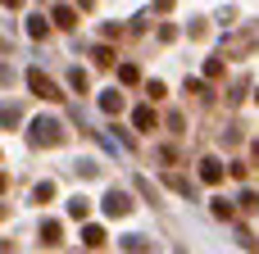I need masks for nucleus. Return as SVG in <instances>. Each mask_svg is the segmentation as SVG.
Segmentation results:
<instances>
[{
  "label": "nucleus",
  "instance_id": "f257e3e1",
  "mask_svg": "<svg viewBox=\"0 0 259 254\" xmlns=\"http://www.w3.org/2000/svg\"><path fill=\"white\" fill-rule=\"evenodd\" d=\"M64 141V127L55 118H36L32 123V145H59Z\"/></svg>",
  "mask_w": 259,
  "mask_h": 254
},
{
  "label": "nucleus",
  "instance_id": "f03ea898",
  "mask_svg": "<svg viewBox=\"0 0 259 254\" xmlns=\"http://www.w3.org/2000/svg\"><path fill=\"white\" fill-rule=\"evenodd\" d=\"M27 86H32L41 100H50V105H55V100H64V95H59V86H55V82H50L41 68H32V73H27Z\"/></svg>",
  "mask_w": 259,
  "mask_h": 254
},
{
  "label": "nucleus",
  "instance_id": "7ed1b4c3",
  "mask_svg": "<svg viewBox=\"0 0 259 254\" xmlns=\"http://www.w3.org/2000/svg\"><path fill=\"white\" fill-rule=\"evenodd\" d=\"M105 214H109V218L132 214V195H127V191H109V195H105Z\"/></svg>",
  "mask_w": 259,
  "mask_h": 254
},
{
  "label": "nucleus",
  "instance_id": "20e7f679",
  "mask_svg": "<svg viewBox=\"0 0 259 254\" xmlns=\"http://www.w3.org/2000/svg\"><path fill=\"white\" fill-rule=\"evenodd\" d=\"M200 182L219 186V182H223V164H219V159H200Z\"/></svg>",
  "mask_w": 259,
  "mask_h": 254
},
{
  "label": "nucleus",
  "instance_id": "39448f33",
  "mask_svg": "<svg viewBox=\"0 0 259 254\" xmlns=\"http://www.w3.org/2000/svg\"><path fill=\"white\" fill-rule=\"evenodd\" d=\"M132 123H137V132H155V123H159V118H155V109H150V105H141V109L132 114Z\"/></svg>",
  "mask_w": 259,
  "mask_h": 254
},
{
  "label": "nucleus",
  "instance_id": "423d86ee",
  "mask_svg": "<svg viewBox=\"0 0 259 254\" xmlns=\"http://www.w3.org/2000/svg\"><path fill=\"white\" fill-rule=\"evenodd\" d=\"M100 109H105V114H118V109H123V95H118V91H105V95H100Z\"/></svg>",
  "mask_w": 259,
  "mask_h": 254
},
{
  "label": "nucleus",
  "instance_id": "0eeeda50",
  "mask_svg": "<svg viewBox=\"0 0 259 254\" xmlns=\"http://www.w3.org/2000/svg\"><path fill=\"white\" fill-rule=\"evenodd\" d=\"M59 236H64L59 223H41V241H46V245H59Z\"/></svg>",
  "mask_w": 259,
  "mask_h": 254
},
{
  "label": "nucleus",
  "instance_id": "6e6552de",
  "mask_svg": "<svg viewBox=\"0 0 259 254\" xmlns=\"http://www.w3.org/2000/svg\"><path fill=\"white\" fill-rule=\"evenodd\" d=\"M82 245L100 250V245H105V227H87V232H82Z\"/></svg>",
  "mask_w": 259,
  "mask_h": 254
},
{
  "label": "nucleus",
  "instance_id": "1a4fd4ad",
  "mask_svg": "<svg viewBox=\"0 0 259 254\" xmlns=\"http://www.w3.org/2000/svg\"><path fill=\"white\" fill-rule=\"evenodd\" d=\"M55 23H59V27H77V14H73L68 5H59V9H55Z\"/></svg>",
  "mask_w": 259,
  "mask_h": 254
},
{
  "label": "nucleus",
  "instance_id": "9d476101",
  "mask_svg": "<svg viewBox=\"0 0 259 254\" xmlns=\"http://www.w3.org/2000/svg\"><path fill=\"white\" fill-rule=\"evenodd\" d=\"M214 218H223V223H232V218H237V209H232L228 200H214Z\"/></svg>",
  "mask_w": 259,
  "mask_h": 254
},
{
  "label": "nucleus",
  "instance_id": "9b49d317",
  "mask_svg": "<svg viewBox=\"0 0 259 254\" xmlns=\"http://www.w3.org/2000/svg\"><path fill=\"white\" fill-rule=\"evenodd\" d=\"M137 77H141V73H137V64H123V68H118V82H123V86H132Z\"/></svg>",
  "mask_w": 259,
  "mask_h": 254
},
{
  "label": "nucleus",
  "instance_id": "f8f14e48",
  "mask_svg": "<svg viewBox=\"0 0 259 254\" xmlns=\"http://www.w3.org/2000/svg\"><path fill=\"white\" fill-rule=\"evenodd\" d=\"M32 195H36V205H46V200H55V186H50V182H41Z\"/></svg>",
  "mask_w": 259,
  "mask_h": 254
},
{
  "label": "nucleus",
  "instance_id": "ddd939ff",
  "mask_svg": "<svg viewBox=\"0 0 259 254\" xmlns=\"http://www.w3.org/2000/svg\"><path fill=\"white\" fill-rule=\"evenodd\" d=\"M68 214H73V218H87V214H91V205H87V200H82V195H77V200H73V205H68Z\"/></svg>",
  "mask_w": 259,
  "mask_h": 254
},
{
  "label": "nucleus",
  "instance_id": "4468645a",
  "mask_svg": "<svg viewBox=\"0 0 259 254\" xmlns=\"http://www.w3.org/2000/svg\"><path fill=\"white\" fill-rule=\"evenodd\" d=\"M27 32H32V36H46L50 27H46V18H32V23H27Z\"/></svg>",
  "mask_w": 259,
  "mask_h": 254
},
{
  "label": "nucleus",
  "instance_id": "2eb2a0df",
  "mask_svg": "<svg viewBox=\"0 0 259 254\" xmlns=\"http://www.w3.org/2000/svg\"><path fill=\"white\" fill-rule=\"evenodd\" d=\"M96 64H105V68H109V64H114V50H109V45H100V50H96Z\"/></svg>",
  "mask_w": 259,
  "mask_h": 254
},
{
  "label": "nucleus",
  "instance_id": "dca6fc26",
  "mask_svg": "<svg viewBox=\"0 0 259 254\" xmlns=\"http://www.w3.org/2000/svg\"><path fill=\"white\" fill-rule=\"evenodd\" d=\"M205 77H223V59H209L205 64Z\"/></svg>",
  "mask_w": 259,
  "mask_h": 254
},
{
  "label": "nucleus",
  "instance_id": "f3484780",
  "mask_svg": "<svg viewBox=\"0 0 259 254\" xmlns=\"http://www.w3.org/2000/svg\"><path fill=\"white\" fill-rule=\"evenodd\" d=\"M0 5H9V9H18V5H23V0H0Z\"/></svg>",
  "mask_w": 259,
  "mask_h": 254
},
{
  "label": "nucleus",
  "instance_id": "a211bd4d",
  "mask_svg": "<svg viewBox=\"0 0 259 254\" xmlns=\"http://www.w3.org/2000/svg\"><path fill=\"white\" fill-rule=\"evenodd\" d=\"M0 191H5V173H0Z\"/></svg>",
  "mask_w": 259,
  "mask_h": 254
},
{
  "label": "nucleus",
  "instance_id": "6ab92c4d",
  "mask_svg": "<svg viewBox=\"0 0 259 254\" xmlns=\"http://www.w3.org/2000/svg\"><path fill=\"white\" fill-rule=\"evenodd\" d=\"M0 218H5V209H0Z\"/></svg>",
  "mask_w": 259,
  "mask_h": 254
},
{
  "label": "nucleus",
  "instance_id": "aec40b11",
  "mask_svg": "<svg viewBox=\"0 0 259 254\" xmlns=\"http://www.w3.org/2000/svg\"><path fill=\"white\" fill-rule=\"evenodd\" d=\"M255 100H259V91H255Z\"/></svg>",
  "mask_w": 259,
  "mask_h": 254
}]
</instances>
